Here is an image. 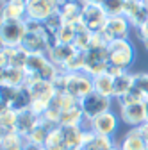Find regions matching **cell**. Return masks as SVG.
<instances>
[{"label":"cell","mask_w":148,"mask_h":150,"mask_svg":"<svg viewBox=\"0 0 148 150\" xmlns=\"http://www.w3.org/2000/svg\"><path fill=\"white\" fill-rule=\"evenodd\" d=\"M144 4H146V7H148V0H146V2H144Z\"/></svg>","instance_id":"cell-48"},{"label":"cell","mask_w":148,"mask_h":150,"mask_svg":"<svg viewBox=\"0 0 148 150\" xmlns=\"http://www.w3.org/2000/svg\"><path fill=\"white\" fill-rule=\"evenodd\" d=\"M23 150H45V145L36 143L29 138H23Z\"/></svg>","instance_id":"cell-38"},{"label":"cell","mask_w":148,"mask_h":150,"mask_svg":"<svg viewBox=\"0 0 148 150\" xmlns=\"http://www.w3.org/2000/svg\"><path fill=\"white\" fill-rule=\"evenodd\" d=\"M93 91L102 97L114 98V79L107 71L97 75V77H93Z\"/></svg>","instance_id":"cell-23"},{"label":"cell","mask_w":148,"mask_h":150,"mask_svg":"<svg viewBox=\"0 0 148 150\" xmlns=\"http://www.w3.org/2000/svg\"><path fill=\"white\" fill-rule=\"evenodd\" d=\"M146 98H144V95L134 86L130 91L127 93V95H123L121 98H118V104H120V107H123V105H132V104H139V102H144Z\"/></svg>","instance_id":"cell-34"},{"label":"cell","mask_w":148,"mask_h":150,"mask_svg":"<svg viewBox=\"0 0 148 150\" xmlns=\"http://www.w3.org/2000/svg\"><path fill=\"white\" fill-rule=\"evenodd\" d=\"M134 88V73L132 71H123L121 75L114 77V98H121L128 91Z\"/></svg>","instance_id":"cell-24"},{"label":"cell","mask_w":148,"mask_h":150,"mask_svg":"<svg viewBox=\"0 0 148 150\" xmlns=\"http://www.w3.org/2000/svg\"><path fill=\"white\" fill-rule=\"evenodd\" d=\"M11 48V47H9ZM9 66H14V68H23L25 70V64H27V59H29V52H25L22 47H16V48H11L9 50Z\"/></svg>","instance_id":"cell-31"},{"label":"cell","mask_w":148,"mask_h":150,"mask_svg":"<svg viewBox=\"0 0 148 150\" xmlns=\"http://www.w3.org/2000/svg\"><path fill=\"white\" fill-rule=\"evenodd\" d=\"M27 88H29V93H30V97H32V102L38 100V102L52 104V100L55 98V95H57V91H55L54 84L48 82V81L29 79L27 81Z\"/></svg>","instance_id":"cell-10"},{"label":"cell","mask_w":148,"mask_h":150,"mask_svg":"<svg viewBox=\"0 0 148 150\" xmlns=\"http://www.w3.org/2000/svg\"><path fill=\"white\" fill-rule=\"evenodd\" d=\"M82 9H84L82 0H71V2H63L59 13L66 23H79L82 20Z\"/></svg>","instance_id":"cell-22"},{"label":"cell","mask_w":148,"mask_h":150,"mask_svg":"<svg viewBox=\"0 0 148 150\" xmlns=\"http://www.w3.org/2000/svg\"><path fill=\"white\" fill-rule=\"evenodd\" d=\"M109 68V52L107 45H91L84 52V71L91 77L105 73Z\"/></svg>","instance_id":"cell-3"},{"label":"cell","mask_w":148,"mask_h":150,"mask_svg":"<svg viewBox=\"0 0 148 150\" xmlns=\"http://www.w3.org/2000/svg\"><path fill=\"white\" fill-rule=\"evenodd\" d=\"M134 86L148 98V73H134Z\"/></svg>","instance_id":"cell-37"},{"label":"cell","mask_w":148,"mask_h":150,"mask_svg":"<svg viewBox=\"0 0 148 150\" xmlns=\"http://www.w3.org/2000/svg\"><path fill=\"white\" fill-rule=\"evenodd\" d=\"M27 34L25 20H9V18H0V41L2 47H22V41Z\"/></svg>","instance_id":"cell-4"},{"label":"cell","mask_w":148,"mask_h":150,"mask_svg":"<svg viewBox=\"0 0 148 150\" xmlns=\"http://www.w3.org/2000/svg\"><path fill=\"white\" fill-rule=\"evenodd\" d=\"M22 48L29 54H48L50 50L43 32H27L22 41Z\"/></svg>","instance_id":"cell-15"},{"label":"cell","mask_w":148,"mask_h":150,"mask_svg":"<svg viewBox=\"0 0 148 150\" xmlns=\"http://www.w3.org/2000/svg\"><path fill=\"white\" fill-rule=\"evenodd\" d=\"M2 18L9 20H27V0H4Z\"/></svg>","instance_id":"cell-17"},{"label":"cell","mask_w":148,"mask_h":150,"mask_svg":"<svg viewBox=\"0 0 148 150\" xmlns=\"http://www.w3.org/2000/svg\"><path fill=\"white\" fill-rule=\"evenodd\" d=\"M64 150H80V148H64Z\"/></svg>","instance_id":"cell-45"},{"label":"cell","mask_w":148,"mask_h":150,"mask_svg":"<svg viewBox=\"0 0 148 150\" xmlns=\"http://www.w3.org/2000/svg\"><path fill=\"white\" fill-rule=\"evenodd\" d=\"M30 105H32V97H30V93H29V88L27 86L16 88L14 100H13L11 109L16 111V112H22V111H29Z\"/></svg>","instance_id":"cell-26"},{"label":"cell","mask_w":148,"mask_h":150,"mask_svg":"<svg viewBox=\"0 0 148 150\" xmlns=\"http://www.w3.org/2000/svg\"><path fill=\"white\" fill-rule=\"evenodd\" d=\"M120 118L128 127H141L146 122V107H144V102L120 107Z\"/></svg>","instance_id":"cell-12"},{"label":"cell","mask_w":148,"mask_h":150,"mask_svg":"<svg viewBox=\"0 0 148 150\" xmlns=\"http://www.w3.org/2000/svg\"><path fill=\"white\" fill-rule=\"evenodd\" d=\"M61 68H57L47 54H29V59L25 64V71L29 79H39V81H48L52 82L57 77Z\"/></svg>","instance_id":"cell-1"},{"label":"cell","mask_w":148,"mask_h":150,"mask_svg":"<svg viewBox=\"0 0 148 150\" xmlns=\"http://www.w3.org/2000/svg\"><path fill=\"white\" fill-rule=\"evenodd\" d=\"M127 20L130 22V25L134 29L143 27L148 22V7L143 2H136V0H127V6H125V13Z\"/></svg>","instance_id":"cell-13"},{"label":"cell","mask_w":148,"mask_h":150,"mask_svg":"<svg viewBox=\"0 0 148 150\" xmlns=\"http://www.w3.org/2000/svg\"><path fill=\"white\" fill-rule=\"evenodd\" d=\"M29 75L23 68H0V86H9V88H22L27 86Z\"/></svg>","instance_id":"cell-14"},{"label":"cell","mask_w":148,"mask_h":150,"mask_svg":"<svg viewBox=\"0 0 148 150\" xmlns=\"http://www.w3.org/2000/svg\"><path fill=\"white\" fill-rule=\"evenodd\" d=\"M18 123V112L13 109H2L0 111V136L16 132Z\"/></svg>","instance_id":"cell-25"},{"label":"cell","mask_w":148,"mask_h":150,"mask_svg":"<svg viewBox=\"0 0 148 150\" xmlns=\"http://www.w3.org/2000/svg\"><path fill=\"white\" fill-rule=\"evenodd\" d=\"M139 132H141V134H143V138L148 141V122H144V123L139 127Z\"/></svg>","instance_id":"cell-40"},{"label":"cell","mask_w":148,"mask_h":150,"mask_svg":"<svg viewBox=\"0 0 148 150\" xmlns=\"http://www.w3.org/2000/svg\"><path fill=\"white\" fill-rule=\"evenodd\" d=\"M111 100H113V98L102 97V95H98V93H95V91L91 93V95L84 97L80 100V109L84 112V118L87 122H91V120H95L97 116L111 111Z\"/></svg>","instance_id":"cell-7"},{"label":"cell","mask_w":148,"mask_h":150,"mask_svg":"<svg viewBox=\"0 0 148 150\" xmlns=\"http://www.w3.org/2000/svg\"><path fill=\"white\" fill-rule=\"evenodd\" d=\"M109 150H121V148H120V145H116V143H114V145H113V146H111Z\"/></svg>","instance_id":"cell-43"},{"label":"cell","mask_w":148,"mask_h":150,"mask_svg":"<svg viewBox=\"0 0 148 150\" xmlns=\"http://www.w3.org/2000/svg\"><path fill=\"white\" fill-rule=\"evenodd\" d=\"M75 38H77V27H75V23H64V25L61 27V30L57 32V40H59V43L73 45Z\"/></svg>","instance_id":"cell-33"},{"label":"cell","mask_w":148,"mask_h":150,"mask_svg":"<svg viewBox=\"0 0 148 150\" xmlns=\"http://www.w3.org/2000/svg\"><path fill=\"white\" fill-rule=\"evenodd\" d=\"M64 139H63V132H61V127H54L50 130V134L45 141V150H64Z\"/></svg>","instance_id":"cell-28"},{"label":"cell","mask_w":148,"mask_h":150,"mask_svg":"<svg viewBox=\"0 0 148 150\" xmlns=\"http://www.w3.org/2000/svg\"><path fill=\"white\" fill-rule=\"evenodd\" d=\"M100 6L107 13V16H120L125 13L127 0H102Z\"/></svg>","instance_id":"cell-30"},{"label":"cell","mask_w":148,"mask_h":150,"mask_svg":"<svg viewBox=\"0 0 148 150\" xmlns=\"http://www.w3.org/2000/svg\"><path fill=\"white\" fill-rule=\"evenodd\" d=\"M63 2H71V0H63Z\"/></svg>","instance_id":"cell-47"},{"label":"cell","mask_w":148,"mask_h":150,"mask_svg":"<svg viewBox=\"0 0 148 150\" xmlns=\"http://www.w3.org/2000/svg\"><path fill=\"white\" fill-rule=\"evenodd\" d=\"M107 13L102 9L100 4H84L82 9V23L91 32H102L107 22Z\"/></svg>","instance_id":"cell-9"},{"label":"cell","mask_w":148,"mask_h":150,"mask_svg":"<svg viewBox=\"0 0 148 150\" xmlns=\"http://www.w3.org/2000/svg\"><path fill=\"white\" fill-rule=\"evenodd\" d=\"M41 122V116L34 115V112L29 109V111H22L18 112V123H16V132L20 134L22 138H29L32 134V130L39 125Z\"/></svg>","instance_id":"cell-16"},{"label":"cell","mask_w":148,"mask_h":150,"mask_svg":"<svg viewBox=\"0 0 148 150\" xmlns=\"http://www.w3.org/2000/svg\"><path fill=\"white\" fill-rule=\"evenodd\" d=\"M114 145L113 138L107 136H98L93 130H86L84 134V143L80 146V150H109Z\"/></svg>","instance_id":"cell-21"},{"label":"cell","mask_w":148,"mask_h":150,"mask_svg":"<svg viewBox=\"0 0 148 150\" xmlns=\"http://www.w3.org/2000/svg\"><path fill=\"white\" fill-rule=\"evenodd\" d=\"M0 91H2V100H0V105H2V109H11V105H13V100H14L16 88L0 86Z\"/></svg>","instance_id":"cell-36"},{"label":"cell","mask_w":148,"mask_h":150,"mask_svg":"<svg viewBox=\"0 0 148 150\" xmlns=\"http://www.w3.org/2000/svg\"><path fill=\"white\" fill-rule=\"evenodd\" d=\"M121 150H148V141L139 132V127H132L120 141Z\"/></svg>","instance_id":"cell-20"},{"label":"cell","mask_w":148,"mask_h":150,"mask_svg":"<svg viewBox=\"0 0 148 150\" xmlns=\"http://www.w3.org/2000/svg\"><path fill=\"white\" fill-rule=\"evenodd\" d=\"M84 4H102V0H82Z\"/></svg>","instance_id":"cell-42"},{"label":"cell","mask_w":148,"mask_h":150,"mask_svg":"<svg viewBox=\"0 0 148 150\" xmlns=\"http://www.w3.org/2000/svg\"><path fill=\"white\" fill-rule=\"evenodd\" d=\"M2 2H4V0H2ZM27 2H29V0H27Z\"/></svg>","instance_id":"cell-49"},{"label":"cell","mask_w":148,"mask_h":150,"mask_svg":"<svg viewBox=\"0 0 148 150\" xmlns=\"http://www.w3.org/2000/svg\"><path fill=\"white\" fill-rule=\"evenodd\" d=\"M130 22L127 20L125 14L120 16H109L105 27L102 30L104 38L111 43V41H116V40H128V34H130Z\"/></svg>","instance_id":"cell-8"},{"label":"cell","mask_w":148,"mask_h":150,"mask_svg":"<svg viewBox=\"0 0 148 150\" xmlns=\"http://www.w3.org/2000/svg\"><path fill=\"white\" fill-rule=\"evenodd\" d=\"M77 52V48L73 47V45H68V43H57L54 48H50L48 50V59L57 66V68H63L68 61H70V57L73 54Z\"/></svg>","instance_id":"cell-18"},{"label":"cell","mask_w":148,"mask_h":150,"mask_svg":"<svg viewBox=\"0 0 148 150\" xmlns=\"http://www.w3.org/2000/svg\"><path fill=\"white\" fill-rule=\"evenodd\" d=\"M144 107H146V122H148V98L144 100Z\"/></svg>","instance_id":"cell-44"},{"label":"cell","mask_w":148,"mask_h":150,"mask_svg":"<svg viewBox=\"0 0 148 150\" xmlns=\"http://www.w3.org/2000/svg\"><path fill=\"white\" fill-rule=\"evenodd\" d=\"M136 2H143V4H144V2H146V0H136Z\"/></svg>","instance_id":"cell-46"},{"label":"cell","mask_w":148,"mask_h":150,"mask_svg":"<svg viewBox=\"0 0 148 150\" xmlns=\"http://www.w3.org/2000/svg\"><path fill=\"white\" fill-rule=\"evenodd\" d=\"M89 127H91L89 130H93L95 134L111 138V136L116 132L118 118H116V115H114L113 111H107V112H104V115L97 116L95 120H91V122H89Z\"/></svg>","instance_id":"cell-11"},{"label":"cell","mask_w":148,"mask_h":150,"mask_svg":"<svg viewBox=\"0 0 148 150\" xmlns=\"http://www.w3.org/2000/svg\"><path fill=\"white\" fill-rule=\"evenodd\" d=\"M80 102L75 98V97H71L68 91H59L57 95H55V98L52 100V105L54 107H57L61 112L68 111V109H73V107H77Z\"/></svg>","instance_id":"cell-27"},{"label":"cell","mask_w":148,"mask_h":150,"mask_svg":"<svg viewBox=\"0 0 148 150\" xmlns=\"http://www.w3.org/2000/svg\"><path fill=\"white\" fill-rule=\"evenodd\" d=\"M82 120H84V112L80 109V104L61 115V125H82Z\"/></svg>","instance_id":"cell-29"},{"label":"cell","mask_w":148,"mask_h":150,"mask_svg":"<svg viewBox=\"0 0 148 150\" xmlns=\"http://www.w3.org/2000/svg\"><path fill=\"white\" fill-rule=\"evenodd\" d=\"M66 91L71 97H75L79 102L93 93V77L87 75L86 71H75V73H68V84Z\"/></svg>","instance_id":"cell-5"},{"label":"cell","mask_w":148,"mask_h":150,"mask_svg":"<svg viewBox=\"0 0 148 150\" xmlns=\"http://www.w3.org/2000/svg\"><path fill=\"white\" fill-rule=\"evenodd\" d=\"M107 52H109V66H116L127 71L136 59V48L128 40L111 41L107 45Z\"/></svg>","instance_id":"cell-2"},{"label":"cell","mask_w":148,"mask_h":150,"mask_svg":"<svg viewBox=\"0 0 148 150\" xmlns=\"http://www.w3.org/2000/svg\"><path fill=\"white\" fill-rule=\"evenodd\" d=\"M59 127H61L66 148H80L82 146L86 130L80 125H59Z\"/></svg>","instance_id":"cell-19"},{"label":"cell","mask_w":148,"mask_h":150,"mask_svg":"<svg viewBox=\"0 0 148 150\" xmlns=\"http://www.w3.org/2000/svg\"><path fill=\"white\" fill-rule=\"evenodd\" d=\"M52 129H54V127H48V125L41 120L39 125L32 130V134L29 136V139H32V141H36V143L45 145V141H47V138H48V134H50V130H52Z\"/></svg>","instance_id":"cell-35"},{"label":"cell","mask_w":148,"mask_h":150,"mask_svg":"<svg viewBox=\"0 0 148 150\" xmlns=\"http://www.w3.org/2000/svg\"><path fill=\"white\" fill-rule=\"evenodd\" d=\"M63 0H29L27 2V18L38 22H47L55 13H59Z\"/></svg>","instance_id":"cell-6"},{"label":"cell","mask_w":148,"mask_h":150,"mask_svg":"<svg viewBox=\"0 0 148 150\" xmlns=\"http://www.w3.org/2000/svg\"><path fill=\"white\" fill-rule=\"evenodd\" d=\"M123 71H127V70H121V68H116V66H109V68H107V73H109L113 79L118 77V75H121Z\"/></svg>","instance_id":"cell-39"},{"label":"cell","mask_w":148,"mask_h":150,"mask_svg":"<svg viewBox=\"0 0 148 150\" xmlns=\"http://www.w3.org/2000/svg\"><path fill=\"white\" fill-rule=\"evenodd\" d=\"M68 73H75V71H84V52L82 50H77L75 54L70 57V61L61 68Z\"/></svg>","instance_id":"cell-32"},{"label":"cell","mask_w":148,"mask_h":150,"mask_svg":"<svg viewBox=\"0 0 148 150\" xmlns=\"http://www.w3.org/2000/svg\"><path fill=\"white\" fill-rule=\"evenodd\" d=\"M141 43H143V47L148 50V36H143V38H141Z\"/></svg>","instance_id":"cell-41"}]
</instances>
